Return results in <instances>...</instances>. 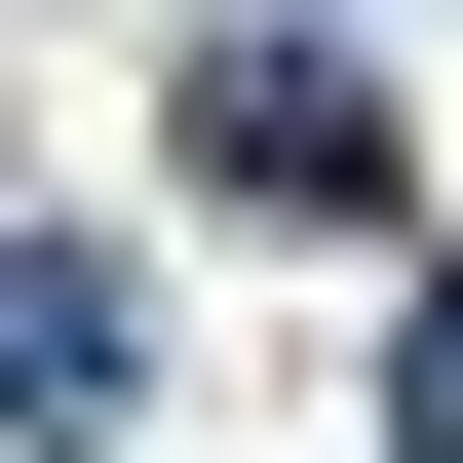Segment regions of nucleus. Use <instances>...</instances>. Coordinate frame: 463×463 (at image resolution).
Segmentation results:
<instances>
[{
	"instance_id": "obj_1",
	"label": "nucleus",
	"mask_w": 463,
	"mask_h": 463,
	"mask_svg": "<svg viewBox=\"0 0 463 463\" xmlns=\"http://www.w3.org/2000/svg\"><path fill=\"white\" fill-rule=\"evenodd\" d=\"M194 194L232 232H386V78L347 39H194Z\"/></svg>"
},
{
	"instance_id": "obj_3",
	"label": "nucleus",
	"mask_w": 463,
	"mask_h": 463,
	"mask_svg": "<svg viewBox=\"0 0 463 463\" xmlns=\"http://www.w3.org/2000/svg\"><path fill=\"white\" fill-rule=\"evenodd\" d=\"M386 463H463V270H425V309H386Z\"/></svg>"
},
{
	"instance_id": "obj_2",
	"label": "nucleus",
	"mask_w": 463,
	"mask_h": 463,
	"mask_svg": "<svg viewBox=\"0 0 463 463\" xmlns=\"http://www.w3.org/2000/svg\"><path fill=\"white\" fill-rule=\"evenodd\" d=\"M116 386H155V270L116 232H0V425H116Z\"/></svg>"
}]
</instances>
